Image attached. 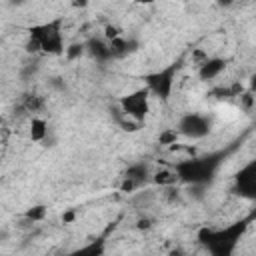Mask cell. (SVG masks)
Returning <instances> with one entry per match:
<instances>
[{
    "label": "cell",
    "mask_w": 256,
    "mask_h": 256,
    "mask_svg": "<svg viewBox=\"0 0 256 256\" xmlns=\"http://www.w3.org/2000/svg\"><path fill=\"white\" fill-rule=\"evenodd\" d=\"M244 138H236L232 140L230 144H226L224 148H218V150H210V152H204V154H198V156H190V158H184V160H178L174 162L172 170L176 174V180L186 184V186H202V188H208L220 168L224 166V162L236 152L240 150Z\"/></svg>",
    "instance_id": "6da1fadb"
},
{
    "label": "cell",
    "mask_w": 256,
    "mask_h": 256,
    "mask_svg": "<svg viewBox=\"0 0 256 256\" xmlns=\"http://www.w3.org/2000/svg\"><path fill=\"white\" fill-rule=\"evenodd\" d=\"M252 220H254V214H250L242 220H236L228 226H222V228L202 226L196 232V240L212 256H232Z\"/></svg>",
    "instance_id": "7a4b0ae2"
},
{
    "label": "cell",
    "mask_w": 256,
    "mask_h": 256,
    "mask_svg": "<svg viewBox=\"0 0 256 256\" xmlns=\"http://www.w3.org/2000/svg\"><path fill=\"white\" fill-rule=\"evenodd\" d=\"M62 18H52L48 22H40L28 28V38H32L38 48L40 54H48V56H64L66 50V42H64V32H62Z\"/></svg>",
    "instance_id": "3957f363"
},
{
    "label": "cell",
    "mask_w": 256,
    "mask_h": 256,
    "mask_svg": "<svg viewBox=\"0 0 256 256\" xmlns=\"http://www.w3.org/2000/svg\"><path fill=\"white\" fill-rule=\"evenodd\" d=\"M182 62H184V58L180 56L178 60L166 64L164 68L154 70V72H148V74L142 76L144 86L148 88L150 96H156V98L162 100V102H168V100H170L172 90H174L176 76H178V72H180V68H182Z\"/></svg>",
    "instance_id": "277c9868"
},
{
    "label": "cell",
    "mask_w": 256,
    "mask_h": 256,
    "mask_svg": "<svg viewBox=\"0 0 256 256\" xmlns=\"http://www.w3.org/2000/svg\"><path fill=\"white\" fill-rule=\"evenodd\" d=\"M118 108L120 112H124L128 118H132L138 124H144L150 112V92L146 86L136 88L124 96L118 98Z\"/></svg>",
    "instance_id": "5b68a950"
},
{
    "label": "cell",
    "mask_w": 256,
    "mask_h": 256,
    "mask_svg": "<svg viewBox=\"0 0 256 256\" xmlns=\"http://www.w3.org/2000/svg\"><path fill=\"white\" fill-rule=\"evenodd\" d=\"M176 132L188 140H202L212 132V118L200 112H186L178 118Z\"/></svg>",
    "instance_id": "8992f818"
},
{
    "label": "cell",
    "mask_w": 256,
    "mask_h": 256,
    "mask_svg": "<svg viewBox=\"0 0 256 256\" xmlns=\"http://www.w3.org/2000/svg\"><path fill=\"white\" fill-rule=\"evenodd\" d=\"M232 192L246 200H256V160H250L234 174Z\"/></svg>",
    "instance_id": "52a82bcc"
},
{
    "label": "cell",
    "mask_w": 256,
    "mask_h": 256,
    "mask_svg": "<svg viewBox=\"0 0 256 256\" xmlns=\"http://www.w3.org/2000/svg\"><path fill=\"white\" fill-rule=\"evenodd\" d=\"M108 46H110V54H112V60H124L128 56H132L134 52H138L140 48V40L134 38V36H116L112 40H108Z\"/></svg>",
    "instance_id": "ba28073f"
},
{
    "label": "cell",
    "mask_w": 256,
    "mask_h": 256,
    "mask_svg": "<svg viewBox=\"0 0 256 256\" xmlns=\"http://www.w3.org/2000/svg\"><path fill=\"white\" fill-rule=\"evenodd\" d=\"M84 54H88L92 60H96L98 64H108L112 62V54H110V46L108 40L102 36H90L84 42Z\"/></svg>",
    "instance_id": "9c48e42d"
},
{
    "label": "cell",
    "mask_w": 256,
    "mask_h": 256,
    "mask_svg": "<svg viewBox=\"0 0 256 256\" xmlns=\"http://www.w3.org/2000/svg\"><path fill=\"white\" fill-rule=\"evenodd\" d=\"M152 166H150V162H146V160H138V162H132L126 170H124V174H122V178L124 180H128V182H132L136 188H142L144 184H148L150 180H152Z\"/></svg>",
    "instance_id": "30bf717a"
},
{
    "label": "cell",
    "mask_w": 256,
    "mask_h": 256,
    "mask_svg": "<svg viewBox=\"0 0 256 256\" xmlns=\"http://www.w3.org/2000/svg\"><path fill=\"white\" fill-rule=\"evenodd\" d=\"M226 64L228 60L226 58H220V56H208L206 60H202L198 64V78L202 82H212L214 78H218L224 70H226Z\"/></svg>",
    "instance_id": "8fae6325"
},
{
    "label": "cell",
    "mask_w": 256,
    "mask_h": 256,
    "mask_svg": "<svg viewBox=\"0 0 256 256\" xmlns=\"http://www.w3.org/2000/svg\"><path fill=\"white\" fill-rule=\"evenodd\" d=\"M28 136H30V140H32V142H38V144H42V142L50 136V126H48V122H46L40 114L30 118Z\"/></svg>",
    "instance_id": "7c38bea8"
},
{
    "label": "cell",
    "mask_w": 256,
    "mask_h": 256,
    "mask_svg": "<svg viewBox=\"0 0 256 256\" xmlns=\"http://www.w3.org/2000/svg\"><path fill=\"white\" fill-rule=\"evenodd\" d=\"M44 108H46V98L36 94V92H30L20 100V110H24V112H28L32 116H38Z\"/></svg>",
    "instance_id": "4fadbf2b"
},
{
    "label": "cell",
    "mask_w": 256,
    "mask_h": 256,
    "mask_svg": "<svg viewBox=\"0 0 256 256\" xmlns=\"http://www.w3.org/2000/svg\"><path fill=\"white\" fill-rule=\"evenodd\" d=\"M110 112H112L114 122H116L122 130H126V132H136V130H140V128H142V124L134 122V120H132V118H128L124 112H120V108H118V106H116V108H112Z\"/></svg>",
    "instance_id": "5bb4252c"
},
{
    "label": "cell",
    "mask_w": 256,
    "mask_h": 256,
    "mask_svg": "<svg viewBox=\"0 0 256 256\" xmlns=\"http://www.w3.org/2000/svg\"><path fill=\"white\" fill-rule=\"evenodd\" d=\"M152 180L156 182V184H160V186H174L178 180H176V174H174V170H160V172H154L152 174Z\"/></svg>",
    "instance_id": "9a60e30c"
},
{
    "label": "cell",
    "mask_w": 256,
    "mask_h": 256,
    "mask_svg": "<svg viewBox=\"0 0 256 256\" xmlns=\"http://www.w3.org/2000/svg\"><path fill=\"white\" fill-rule=\"evenodd\" d=\"M46 214H48V208H46L44 204H36V206L28 208V210L24 212V218H28V220H32V222H40V220L46 218Z\"/></svg>",
    "instance_id": "2e32d148"
},
{
    "label": "cell",
    "mask_w": 256,
    "mask_h": 256,
    "mask_svg": "<svg viewBox=\"0 0 256 256\" xmlns=\"http://www.w3.org/2000/svg\"><path fill=\"white\" fill-rule=\"evenodd\" d=\"M178 138H180V134L176 132V128H166V130L160 132V136H158V144H162V146H170V144H176Z\"/></svg>",
    "instance_id": "e0dca14e"
},
{
    "label": "cell",
    "mask_w": 256,
    "mask_h": 256,
    "mask_svg": "<svg viewBox=\"0 0 256 256\" xmlns=\"http://www.w3.org/2000/svg\"><path fill=\"white\" fill-rule=\"evenodd\" d=\"M64 56H66L68 60H78L80 56H84V42H74V44L66 46Z\"/></svg>",
    "instance_id": "ac0fdd59"
},
{
    "label": "cell",
    "mask_w": 256,
    "mask_h": 256,
    "mask_svg": "<svg viewBox=\"0 0 256 256\" xmlns=\"http://www.w3.org/2000/svg\"><path fill=\"white\" fill-rule=\"evenodd\" d=\"M78 252H84V254H86V252H88V254H102V252H104V240H98V242L94 240L92 244L80 248Z\"/></svg>",
    "instance_id": "d6986e66"
},
{
    "label": "cell",
    "mask_w": 256,
    "mask_h": 256,
    "mask_svg": "<svg viewBox=\"0 0 256 256\" xmlns=\"http://www.w3.org/2000/svg\"><path fill=\"white\" fill-rule=\"evenodd\" d=\"M238 98H240V104H242L244 110H252V106H254V96H252L250 90H248V92H240Z\"/></svg>",
    "instance_id": "ffe728a7"
},
{
    "label": "cell",
    "mask_w": 256,
    "mask_h": 256,
    "mask_svg": "<svg viewBox=\"0 0 256 256\" xmlns=\"http://www.w3.org/2000/svg\"><path fill=\"white\" fill-rule=\"evenodd\" d=\"M48 86H50L52 90H56V92H64V90H66V82H64L62 76H54V78H50V80H48Z\"/></svg>",
    "instance_id": "44dd1931"
},
{
    "label": "cell",
    "mask_w": 256,
    "mask_h": 256,
    "mask_svg": "<svg viewBox=\"0 0 256 256\" xmlns=\"http://www.w3.org/2000/svg\"><path fill=\"white\" fill-rule=\"evenodd\" d=\"M122 34V30L118 28V26H106L104 28V38L106 40H112V38H116V36H120Z\"/></svg>",
    "instance_id": "7402d4cb"
},
{
    "label": "cell",
    "mask_w": 256,
    "mask_h": 256,
    "mask_svg": "<svg viewBox=\"0 0 256 256\" xmlns=\"http://www.w3.org/2000/svg\"><path fill=\"white\" fill-rule=\"evenodd\" d=\"M208 58V54L204 52V50H192V60L196 62V64H200L202 60H206Z\"/></svg>",
    "instance_id": "603a6c76"
},
{
    "label": "cell",
    "mask_w": 256,
    "mask_h": 256,
    "mask_svg": "<svg viewBox=\"0 0 256 256\" xmlns=\"http://www.w3.org/2000/svg\"><path fill=\"white\" fill-rule=\"evenodd\" d=\"M136 228L138 230H150L152 228V220L150 218H140L138 224H136Z\"/></svg>",
    "instance_id": "cb8c5ba5"
},
{
    "label": "cell",
    "mask_w": 256,
    "mask_h": 256,
    "mask_svg": "<svg viewBox=\"0 0 256 256\" xmlns=\"http://www.w3.org/2000/svg\"><path fill=\"white\" fill-rule=\"evenodd\" d=\"M74 218H76V210H68V212L62 214V222H64V224H70Z\"/></svg>",
    "instance_id": "d4e9b609"
},
{
    "label": "cell",
    "mask_w": 256,
    "mask_h": 256,
    "mask_svg": "<svg viewBox=\"0 0 256 256\" xmlns=\"http://www.w3.org/2000/svg\"><path fill=\"white\" fill-rule=\"evenodd\" d=\"M70 4H72V8H86L90 4V0H72Z\"/></svg>",
    "instance_id": "484cf974"
},
{
    "label": "cell",
    "mask_w": 256,
    "mask_h": 256,
    "mask_svg": "<svg viewBox=\"0 0 256 256\" xmlns=\"http://www.w3.org/2000/svg\"><path fill=\"white\" fill-rule=\"evenodd\" d=\"M216 4H218L220 8H230V6L234 4V0H216Z\"/></svg>",
    "instance_id": "4316f807"
},
{
    "label": "cell",
    "mask_w": 256,
    "mask_h": 256,
    "mask_svg": "<svg viewBox=\"0 0 256 256\" xmlns=\"http://www.w3.org/2000/svg\"><path fill=\"white\" fill-rule=\"evenodd\" d=\"M134 4H140V6H152L156 0H132Z\"/></svg>",
    "instance_id": "83f0119b"
},
{
    "label": "cell",
    "mask_w": 256,
    "mask_h": 256,
    "mask_svg": "<svg viewBox=\"0 0 256 256\" xmlns=\"http://www.w3.org/2000/svg\"><path fill=\"white\" fill-rule=\"evenodd\" d=\"M8 2V6H22V4H26V0H6Z\"/></svg>",
    "instance_id": "f1b7e54d"
}]
</instances>
